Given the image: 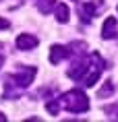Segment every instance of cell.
I'll return each mask as SVG.
<instances>
[{
    "label": "cell",
    "mask_w": 118,
    "mask_h": 122,
    "mask_svg": "<svg viewBox=\"0 0 118 122\" xmlns=\"http://www.w3.org/2000/svg\"><path fill=\"white\" fill-rule=\"evenodd\" d=\"M6 120V118H4V114H2V112H0V122H4Z\"/></svg>",
    "instance_id": "13"
},
{
    "label": "cell",
    "mask_w": 118,
    "mask_h": 122,
    "mask_svg": "<svg viewBox=\"0 0 118 122\" xmlns=\"http://www.w3.org/2000/svg\"><path fill=\"white\" fill-rule=\"evenodd\" d=\"M54 13H56V21H58V23H66L71 10H68V6H64V4H56V6H54Z\"/></svg>",
    "instance_id": "8"
},
{
    "label": "cell",
    "mask_w": 118,
    "mask_h": 122,
    "mask_svg": "<svg viewBox=\"0 0 118 122\" xmlns=\"http://www.w3.org/2000/svg\"><path fill=\"white\" fill-rule=\"evenodd\" d=\"M46 108L52 116H58L60 110H66V112H72V114H81V112L89 110V99L81 89H71V91H66L64 95H60L58 99H50L46 103Z\"/></svg>",
    "instance_id": "2"
},
{
    "label": "cell",
    "mask_w": 118,
    "mask_h": 122,
    "mask_svg": "<svg viewBox=\"0 0 118 122\" xmlns=\"http://www.w3.org/2000/svg\"><path fill=\"white\" fill-rule=\"evenodd\" d=\"M8 27H10V23L6 19H0V29H8Z\"/></svg>",
    "instance_id": "12"
},
{
    "label": "cell",
    "mask_w": 118,
    "mask_h": 122,
    "mask_svg": "<svg viewBox=\"0 0 118 122\" xmlns=\"http://www.w3.org/2000/svg\"><path fill=\"white\" fill-rule=\"evenodd\" d=\"M104 60L99 56L97 52H93V54H83V56H77L75 58V62L72 66L68 68V77L79 81V83H83L85 87H93V85L97 83L99 75L104 72Z\"/></svg>",
    "instance_id": "1"
},
{
    "label": "cell",
    "mask_w": 118,
    "mask_h": 122,
    "mask_svg": "<svg viewBox=\"0 0 118 122\" xmlns=\"http://www.w3.org/2000/svg\"><path fill=\"white\" fill-rule=\"evenodd\" d=\"M37 44H39L37 37H35V35H31V33H21L19 37H17V48H19V50H23V52L33 50Z\"/></svg>",
    "instance_id": "5"
},
{
    "label": "cell",
    "mask_w": 118,
    "mask_h": 122,
    "mask_svg": "<svg viewBox=\"0 0 118 122\" xmlns=\"http://www.w3.org/2000/svg\"><path fill=\"white\" fill-rule=\"evenodd\" d=\"M35 6L39 8V13L48 15L54 6H56V2H54V0H35Z\"/></svg>",
    "instance_id": "9"
},
{
    "label": "cell",
    "mask_w": 118,
    "mask_h": 122,
    "mask_svg": "<svg viewBox=\"0 0 118 122\" xmlns=\"http://www.w3.org/2000/svg\"><path fill=\"white\" fill-rule=\"evenodd\" d=\"M99 4H102V2L91 0V2H83V4L79 6V19H81L83 25H89V23H91V19L95 17V10H97Z\"/></svg>",
    "instance_id": "4"
},
{
    "label": "cell",
    "mask_w": 118,
    "mask_h": 122,
    "mask_svg": "<svg viewBox=\"0 0 118 122\" xmlns=\"http://www.w3.org/2000/svg\"><path fill=\"white\" fill-rule=\"evenodd\" d=\"M35 77V66H19L13 75L6 77V91H4V97H10V95H19L21 91L29 87Z\"/></svg>",
    "instance_id": "3"
},
{
    "label": "cell",
    "mask_w": 118,
    "mask_h": 122,
    "mask_svg": "<svg viewBox=\"0 0 118 122\" xmlns=\"http://www.w3.org/2000/svg\"><path fill=\"white\" fill-rule=\"evenodd\" d=\"M68 56V48H64V46H60V44H54L52 48H50V62L52 64H58L62 58Z\"/></svg>",
    "instance_id": "7"
},
{
    "label": "cell",
    "mask_w": 118,
    "mask_h": 122,
    "mask_svg": "<svg viewBox=\"0 0 118 122\" xmlns=\"http://www.w3.org/2000/svg\"><path fill=\"white\" fill-rule=\"evenodd\" d=\"M112 93H114V83H112V81H106L104 87L97 91V95H99V97H108V95H112Z\"/></svg>",
    "instance_id": "10"
},
{
    "label": "cell",
    "mask_w": 118,
    "mask_h": 122,
    "mask_svg": "<svg viewBox=\"0 0 118 122\" xmlns=\"http://www.w3.org/2000/svg\"><path fill=\"white\" fill-rule=\"evenodd\" d=\"M118 35V25H116V19L114 17H108L104 21V27H102V37L104 39H114Z\"/></svg>",
    "instance_id": "6"
},
{
    "label": "cell",
    "mask_w": 118,
    "mask_h": 122,
    "mask_svg": "<svg viewBox=\"0 0 118 122\" xmlns=\"http://www.w3.org/2000/svg\"><path fill=\"white\" fill-rule=\"evenodd\" d=\"M2 62H4V58H2V56H0V66H2Z\"/></svg>",
    "instance_id": "14"
},
{
    "label": "cell",
    "mask_w": 118,
    "mask_h": 122,
    "mask_svg": "<svg viewBox=\"0 0 118 122\" xmlns=\"http://www.w3.org/2000/svg\"><path fill=\"white\" fill-rule=\"evenodd\" d=\"M106 114H110V118L118 120V103L116 106H108V108H106Z\"/></svg>",
    "instance_id": "11"
}]
</instances>
